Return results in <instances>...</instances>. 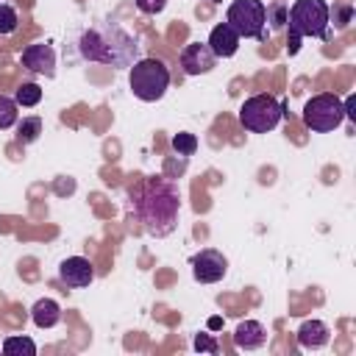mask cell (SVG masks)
<instances>
[{
    "mask_svg": "<svg viewBox=\"0 0 356 356\" xmlns=\"http://www.w3.org/2000/svg\"><path fill=\"white\" fill-rule=\"evenodd\" d=\"M131 209L150 236H170L178 228L181 189L167 175H150L131 189Z\"/></svg>",
    "mask_w": 356,
    "mask_h": 356,
    "instance_id": "obj_1",
    "label": "cell"
},
{
    "mask_svg": "<svg viewBox=\"0 0 356 356\" xmlns=\"http://www.w3.org/2000/svg\"><path fill=\"white\" fill-rule=\"evenodd\" d=\"M139 47H142L139 39L111 17L89 22L75 36V50L83 61H97L120 70L139 61Z\"/></svg>",
    "mask_w": 356,
    "mask_h": 356,
    "instance_id": "obj_2",
    "label": "cell"
},
{
    "mask_svg": "<svg viewBox=\"0 0 356 356\" xmlns=\"http://www.w3.org/2000/svg\"><path fill=\"white\" fill-rule=\"evenodd\" d=\"M328 3L325 0H295L286 8V28H289V42L286 50L289 56H295L300 50V39L306 36H317V39H328Z\"/></svg>",
    "mask_w": 356,
    "mask_h": 356,
    "instance_id": "obj_3",
    "label": "cell"
},
{
    "mask_svg": "<svg viewBox=\"0 0 356 356\" xmlns=\"http://www.w3.org/2000/svg\"><path fill=\"white\" fill-rule=\"evenodd\" d=\"M128 86H131L136 100L156 103L170 89V70H167V64L161 58H139V61L131 64Z\"/></svg>",
    "mask_w": 356,
    "mask_h": 356,
    "instance_id": "obj_4",
    "label": "cell"
},
{
    "mask_svg": "<svg viewBox=\"0 0 356 356\" xmlns=\"http://www.w3.org/2000/svg\"><path fill=\"white\" fill-rule=\"evenodd\" d=\"M284 117V103L275 95L259 92L250 95L242 106H239V125L250 134H267L273 131Z\"/></svg>",
    "mask_w": 356,
    "mask_h": 356,
    "instance_id": "obj_5",
    "label": "cell"
},
{
    "mask_svg": "<svg viewBox=\"0 0 356 356\" xmlns=\"http://www.w3.org/2000/svg\"><path fill=\"white\" fill-rule=\"evenodd\" d=\"M300 117H303V125H306L309 131L328 134V131L339 128V125H342V120H345L342 97H339V95H334V92H320V95H314V97H309V100H306V106H303Z\"/></svg>",
    "mask_w": 356,
    "mask_h": 356,
    "instance_id": "obj_6",
    "label": "cell"
},
{
    "mask_svg": "<svg viewBox=\"0 0 356 356\" xmlns=\"http://www.w3.org/2000/svg\"><path fill=\"white\" fill-rule=\"evenodd\" d=\"M225 22L239 33V39H267V6L261 0H234L225 11Z\"/></svg>",
    "mask_w": 356,
    "mask_h": 356,
    "instance_id": "obj_7",
    "label": "cell"
},
{
    "mask_svg": "<svg viewBox=\"0 0 356 356\" xmlns=\"http://www.w3.org/2000/svg\"><path fill=\"white\" fill-rule=\"evenodd\" d=\"M189 267H192V278L195 281H200V284H217L228 273V259L220 250H214V248H203V250H197L189 259Z\"/></svg>",
    "mask_w": 356,
    "mask_h": 356,
    "instance_id": "obj_8",
    "label": "cell"
},
{
    "mask_svg": "<svg viewBox=\"0 0 356 356\" xmlns=\"http://www.w3.org/2000/svg\"><path fill=\"white\" fill-rule=\"evenodd\" d=\"M22 67L33 75H44V78H53L56 75V50L53 44L47 42H33L22 50Z\"/></svg>",
    "mask_w": 356,
    "mask_h": 356,
    "instance_id": "obj_9",
    "label": "cell"
},
{
    "mask_svg": "<svg viewBox=\"0 0 356 356\" xmlns=\"http://www.w3.org/2000/svg\"><path fill=\"white\" fill-rule=\"evenodd\" d=\"M181 70H184V75H206V72H211L214 70V64H217V58H214V53H211V47L206 44V42H189L184 50H181Z\"/></svg>",
    "mask_w": 356,
    "mask_h": 356,
    "instance_id": "obj_10",
    "label": "cell"
},
{
    "mask_svg": "<svg viewBox=\"0 0 356 356\" xmlns=\"http://www.w3.org/2000/svg\"><path fill=\"white\" fill-rule=\"evenodd\" d=\"M58 281L70 289H83L95 281V267L86 256H67L58 264Z\"/></svg>",
    "mask_w": 356,
    "mask_h": 356,
    "instance_id": "obj_11",
    "label": "cell"
},
{
    "mask_svg": "<svg viewBox=\"0 0 356 356\" xmlns=\"http://www.w3.org/2000/svg\"><path fill=\"white\" fill-rule=\"evenodd\" d=\"M206 44L211 47L214 58H231L239 50V33L228 25V22H217L206 39Z\"/></svg>",
    "mask_w": 356,
    "mask_h": 356,
    "instance_id": "obj_12",
    "label": "cell"
},
{
    "mask_svg": "<svg viewBox=\"0 0 356 356\" xmlns=\"http://www.w3.org/2000/svg\"><path fill=\"white\" fill-rule=\"evenodd\" d=\"M267 342V331L259 320H242L236 328H234V345L239 350H256Z\"/></svg>",
    "mask_w": 356,
    "mask_h": 356,
    "instance_id": "obj_13",
    "label": "cell"
},
{
    "mask_svg": "<svg viewBox=\"0 0 356 356\" xmlns=\"http://www.w3.org/2000/svg\"><path fill=\"white\" fill-rule=\"evenodd\" d=\"M328 339H331V331L323 320H303L298 328V345L306 350H317V348L328 345Z\"/></svg>",
    "mask_w": 356,
    "mask_h": 356,
    "instance_id": "obj_14",
    "label": "cell"
},
{
    "mask_svg": "<svg viewBox=\"0 0 356 356\" xmlns=\"http://www.w3.org/2000/svg\"><path fill=\"white\" fill-rule=\"evenodd\" d=\"M31 320H33L36 328H53V325H58V320H61V306H58V300H53V298H39V300L31 306Z\"/></svg>",
    "mask_w": 356,
    "mask_h": 356,
    "instance_id": "obj_15",
    "label": "cell"
},
{
    "mask_svg": "<svg viewBox=\"0 0 356 356\" xmlns=\"http://www.w3.org/2000/svg\"><path fill=\"white\" fill-rule=\"evenodd\" d=\"M0 350L6 356H36V342L31 337H6Z\"/></svg>",
    "mask_w": 356,
    "mask_h": 356,
    "instance_id": "obj_16",
    "label": "cell"
},
{
    "mask_svg": "<svg viewBox=\"0 0 356 356\" xmlns=\"http://www.w3.org/2000/svg\"><path fill=\"white\" fill-rule=\"evenodd\" d=\"M14 100H17V106L31 108V106H36V103L42 100V86H39V83H33V81H25V83H19V86H17Z\"/></svg>",
    "mask_w": 356,
    "mask_h": 356,
    "instance_id": "obj_17",
    "label": "cell"
},
{
    "mask_svg": "<svg viewBox=\"0 0 356 356\" xmlns=\"http://www.w3.org/2000/svg\"><path fill=\"white\" fill-rule=\"evenodd\" d=\"M39 134H42V120L39 117H22V120H17V139L22 145L36 142Z\"/></svg>",
    "mask_w": 356,
    "mask_h": 356,
    "instance_id": "obj_18",
    "label": "cell"
},
{
    "mask_svg": "<svg viewBox=\"0 0 356 356\" xmlns=\"http://www.w3.org/2000/svg\"><path fill=\"white\" fill-rule=\"evenodd\" d=\"M17 108H19V106H17L14 97L0 95V131H8V128L17 125V120H19V111H17Z\"/></svg>",
    "mask_w": 356,
    "mask_h": 356,
    "instance_id": "obj_19",
    "label": "cell"
},
{
    "mask_svg": "<svg viewBox=\"0 0 356 356\" xmlns=\"http://www.w3.org/2000/svg\"><path fill=\"white\" fill-rule=\"evenodd\" d=\"M170 145H172V150H175L178 156H192V153L197 150V136L181 131V134H175V136L170 139Z\"/></svg>",
    "mask_w": 356,
    "mask_h": 356,
    "instance_id": "obj_20",
    "label": "cell"
},
{
    "mask_svg": "<svg viewBox=\"0 0 356 356\" xmlns=\"http://www.w3.org/2000/svg\"><path fill=\"white\" fill-rule=\"evenodd\" d=\"M17 28H19V14H17V8L8 6V3H0V33L8 36V33H14Z\"/></svg>",
    "mask_w": 356,
    "mask_h": 356,
    "instance_id": "obj_21",
    "label": "cell"
},
{
    "mask_svg": "<svg viewBox=\"0 0 356 356\" xmlns=\"http://www.w3.org/2000/svg\"><path fill=\"white\" fill-rule=\"evenodd\" d=\"M286 8L289 6H284V3H275V6L267 8V22L273 25V31H278V28L286 25Z\"/></svg>",
    "mask_w": 356,
    "mask_h": 356,
    "instance_id": "obj_22",
    "label": "cell"
},
{
    "mask_svg": "<svg viewBox=\"0 0 356 356\" xmlns=\"http://www.w3.org/2000/svg\"><path fill=\"white\" fill-rule=\"evenodd\" d=\"M328 17H334L337 28H348L353 19V8L350 6H334V8H328Z\"/></svg>",
    "mask_w": 356,
    "mask_h": 356,
    "instance_id": "obj_23",
    "label": "cell"
},
{
    "mask_svg": "<svg viewBox=\"0 0 356 356\" xmlns=\"http://www.w3.org/2000/svg\"><path fill=\"white\" fill-rule=\"evenodd\" d=\"M134 3H136V8H139L142 14H150V17H153V14H161L170 0H134Z\"/></svg>",
    "mask_w": 356,
    "mask_h": 356,
    "instance_id": "obj_24",
    "label": "cell"
},
{
    "mask_svg": "<svg viewBox=\"0 0 356 356\" xmlns=\"http://www.w3.org/2000/svg\"><path fill=\"white\" fill-rule=\"evenodd\" d=\"M195 348H197V350H211V353L217 350V345H214V339H209L206 334H197V337H195Z\"/></svg>",
    "mask_w": 356,
    "mask_h": 356,
    "instance_id": "obj_25",
    "label": "cell"
}]
</instances>
